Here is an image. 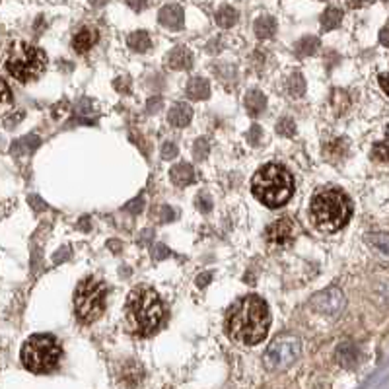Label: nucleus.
<instances>
[{"label": "nucleus", "mask_w": 389, "mask_h": 389, "mask_svg": "<svg viewBox=\"0 0 389 389\" xmlns=\"http://www.w3.org/2000/svg\"><path fill=\"white\" fill-rule=\"evenodd\" d=\"M271 323L269 305L263 298L247 294L230 305L226 313V333L237 342L257 344L267 337Z\"/></svg>", "instance_id": "nucleus-1"}, {"label": "nucleus", "mask_w": 389, "mask_h": 389, "mask_svg": "<svg viewBox=\"0 0 389 389\" xmlns=\"http://www.w3.org/2000/svg\"><path fill=\"white\" fill-rule=\"evenodd\" d=\"M127 323L129 329L136 335L148 337L158 331L164 319V304L160 296L150 286H136L127 300Z\"/></svg>", "instance_id": "nucleus-2"}, {"label": "nucleus", "mask_w": 389, "mask_h": 389, "mask_svg": "<svg viewBox=\"0 0 389 389\" xmlns=\"http://www.w3.org/2000/svg\"><path fill=\"white\" fill-rule=\"evenodd\" d=\"M251 191L259 203L269 209H278L286 205V200L294 193V180L290 171L278 164H267L259 168L251 180Z\"/></svg>", "instance_id": "nucleus-3"}, {"label": "nucleus", "mask_w": 389, "mask_h": 389, "mask_svg": "<svg viewBox=\"0 0 389 389\" xmlns=\"http://www.w3.org/2000/svg\"><path fill=\"white\" fill-rule=\"evenodd\" d=\"M310 212H312L313 226L319 232L331 234L349 224L352 205L342 191L323 189L313 197Z\"/></svg>", "instance_id": "nucleus-4"}, {"label": "nucleus", "mask_w": 389, "mask_h": 389, "mask_svg": "<svg viewBox=\"0 0 389 389\" xmlns=\"http://www.w3.org/2000/svg\"><path fill=\"white\" fill-rule=\"evenodd\" d=\"M22 364L33 374H47L55 370L63 356V349L58 344L57 337L39 333L31 335L22 347Z\"/></svg>", "instance_id": "nucleus-5"}, {"label": "nucleus", "mask_w": 389, "mask_h": 389, "mask_svg": "<svg viewBox=\"0 0 389 389\" xmlns=\"http://www.w3.org/2000/svg\"><path fill=\"white\" fill-rule=\"evenodd\" d=\"M47 68V55L43 49L29 45L26 41H16L6 57V70L18 82H33Z\"/></svg>", "instance_id": "nucleus-6"}, {"label": "nucleus", "mask_w": 389, "mask_h": 389, "mask_svg": "<svg viewBox=\"0 0 389 389\" xmlns=\"http://www.w3.org/2000/svg\"><path fill=\"white\" fill-rule=\"evenodd\" d=\"M105 298H107V285L95 276H86L80 280L74 292V312L78 321L90 323L97 321L105 310Z\"/></svg>", "instance_id": "nucleus-7"}, {"label": "nucleus", "mask_w": 389, "mask_h": 389, "mask_svg": "<svg viewBox=\"0 0 389 389\" xmlns=\"http://www.w3.org/2000/svg\"><path fill=\"white\" fill-rule=\"evenodd\" d=\"M300 354V341L294 335H278L269 344L265 352V362L271 370H285Z\"/></svg>", "instance_id": "nucleus-8"}, {"label": "nucleus", "mask_w": 389, "mask_h": 389, "mask_svg": "<svg viewBox=\"0 0 389 389\" xmlns=\"http://www.w3.org/2000/svg\"><path fill=\"white\" fill-rule=\"evenodd\" d=\"M296 234H298V228H296L294 220L290 219H280L273 222L269 228H267V241L273 247H288L294 244Z\"/></svg>", "instance_id": "nucleus-9"}, {"label": "nucleus", "mask_w": 389, "mask_h": 389, "mask_svg": "<svg viewBox=\"0 0 389 389\" xmlns=\"http://www.w3.org/2000/svg\"><path fill=\"white\" fill-rule=\"evenodd\" d=\"M158 22H160L164 28L170 29H181L183 28V22H185V14L180 4H166L158 14Z\"/></svg>", "instance_id": "nucleus-10"}, {"label": "nucleus", "mask_w": 389, "mask_h": 389, "mask_svg": "<svg viewBox=\"0 0 389 389\" xmlns=\"http://www.w3.org/2000/svg\"><path fill=\"white\" fill-rule=\"evenodd\" d=\"M97 39H100L97 29L92 28V26H86V28H82L80 31L74 33V38H72V49H74L77 53H80V55H86V53L97 43Z\"/></svg>", "instance_id": "nucleus-11"}, {"label": "nucleus", "mask_w": 389, "mask_h": 389, "mask_svg": "<svg viewBox=\"0 0 389 389\" xmlns=\"http://www.w3.org/2000/svg\"><path fill=\"white\" fill-rule=\"evenodd\" d=\"M168 67L173 68V70H185V68L191 67L193 63V55L189 53V49L185 47H175L173 51L168 53Z\"/></svg>", "instance_id": "nucleus-12"}, {"label": "nucleus", "mask_w": 389, "mask_h": 389, "mask_svg": "<svg viewBox=\"0 0 389 389\" xmlns=\"http://www.w3.org/2000/svg\"><path fill=\"white\" fill-rule=\"evenodd\" d=\"M170 177L171 181L177 185V187H187L189 183L195 181V170L191 168L189 164H177V166H173L170 171Z\"/></svg>", "instance_id": "nucleus-13"}, {"label": "nucleus", "mask_w": 389, "mask_h": 389, "mask_svg": "<svg viewBox=\"0 0 389 389\" xmlns=\"http://www.w3.org/2000/svg\"><path fill=\"white\" fill-rule=\"evenodd\" d=\"M191 117H193V111L187 104H175L170 109L168 113V121H170L173 127H187L191 123Z\"/></svg>", "instance_id": "nucleus-14"}, {"label": "nucleus", "mask_w": 389, "mask_h": 389, "mask_svg": "<svg viewBox=\"0 0 389 389\" xmlns=\"http://www.w3.org/2000/svg\"><path fill=\"white\" fill-rule=\"evenodd\" d=\"M187 95H189L191 100H195V102L207 100V97L210 95L209 82L200 77L191 78L189 82H187Z\"/></svg>", "instance_id": "nucleus-15"}, {"label": "nucleus", "mask_w": 389, "mask_h": 389, "mask_svg": "<svg viewBox=\"0 0 389 389\" xmlns=\"http://www.w3.org/2000/svg\"><path fill=\"white\" fill-rule=\"evenodd\" d=\"M246 107L247 113L251 115V117H259V115L263 113L267 107V97L263 95V92L251 90V92L246 95Z\"/></svg>", "instance_id": "nucleus-16"}, {"label": "nucleus", "mask_w": 389, "mask_h": 389, "mask_svg": "<svg viewBox=\"0 0 389 389\" xmlns=\"http://www.w3.org/2000/svg\"><path fill=\"white\" fill-rule=\"evenodd\" d=\"M127 43L129 47L136 51V53H146L150 49V38L146 31H133L129 38H127Z\"/></svg>", "instance_id": "nucleus-17"}, {"label": "nucleus", "mask_w": 389, "mask_h": 389, "mask_svg": "<svg viewBox=\"0 0 389 389\" xmlns=\"http://www.w3.org/2000/svg\"><path fill=\"white\" fill-rule=\"evenodd\" d=\"M255 33L259 39H267V38H273V33H275L276 29V22L275 18H271V16H261V18L255 22Z\"/></svg>", "instance_id": "nucleus-18"}, {"label": "nucleus", "mask_w": 389, "mask_h": 389, "mask_svg": "<svg viewBox=\"0 0 389 389\" xmlns=\"http://www.w3.org/2000/svg\"><path fill=\"white\" fill-rule=\"evenodd\" d=\"M341 19H342L341 10L327 8L325 12H323V16H321V28L325 29V31H329V29L337 28V26L341 24Z\"/></svg>", "instance_id": "nucleus-19"}, {"label": "nucleus", "mask_w": 389, "mask_h": 389, "mask_svg": "<svg viewBox=\"0 0 389 389\" xmlns=\"http://www.w3.org/2000/svg\"><path fill=\"white\" fill-rule=\"evenodd\" d=\"M216 22L220 28H232L237 22V12L232 6H222L216 14Z\"/></svg>", "instance_id": "nucleus-20"}, {"label": "nucleus", "mask_w": 389, "mask_h": 389, "mask_svg": "<svg viewBox=\"0 0 389 389\" xmlns=\"http://www.w3.org/2000/svg\"><path fill=\"white\" fill-rule=\"evenodd\" d=\"M12 104H14V100H12V92H10L8 84L0 78V115L8 113L12 109Z\"/></svg>", "instance_id": "nucleus-21"}, {"label": "nucleus", "mask_w": 389, "mask_h": 389, "mask_svg": "<svg viewBox=\"0 0 389 389\" xmlns=\"http://www.w3.org/2000/svg\"><path fill=\"white\" fill-rule=\"evenodd\" d=\"M319 45V39L317 38H304L298 41V45H296V53L298 55H302V57H308V55H313L315 53V49Z\"/></svg>", "instance_id": "nucleus-22"}, {"label": "nucleus", "mask_w": 389, "mask_h": 389, "mask_svg": "<svg viewBox=\"0 0 389 389\" xmlns=\"http://www.w3.org/2000/svg\"><path fill=\"white\" fill-rule=\"evenodd\" d=\"M286 88H288V92L290 95H294V97H300V95L304 94L305 90V84H304V78L302 74H292V77L288 78V82H286Z\"/></svg>", "instance_id": "nucleus-23"}, {"label": "nucleus", "mask_w": 389, "mask_h": 389, "mask_svg": "<svg viewBox=\"0 0 389 389\" xmlns=\"http://www.w3.org/2000/svg\"><path fill=\"white\" fill-rule=\"evenodd\" d=\"M39 144V138L38 136H26V138H22L19 143H16L12 146V152H18L19 156L22 154H29L35 146Z\"/></svg>", "instance_id": "nucleus-24"}, {"label": "nucleus", "mask_w": 389, "mask_h": 389, "mask_svg": "<svg viewBox=\"0 0 389 389\" xmlns=\"http://www.w3.org/2000/svg\"><path fill=\"white\" fill-rule=\"evenodd\" d=\"M276 133L283 134V136H294V121H292V119H280V121H278V127H276Z\"/></svg>", "instance_id": "nucleus-25"}, {"label": "nucleus", "mask_w": 389, "mask_h": 389, "mask_svg": "<svg viewBox=\"0 0 389 389\" xmlns=\"http://www.w3.org/2000/svg\"><path fill=\"white\" fill-rule=\"evenodd\" d=\"M195 160H203L205 156H207V152H209V144H207V141L205 138H199L197 141V144H195Z\"/></svg>", "instance_id": "nucleus-26"}, {"label": "nucleus", "mask_w": 389, "mask_h": 389, "mask_svg": "<svg viewBox=\"0 0 389 389\" xmlns=\"http://www.w3.org/2000/svg\"><path fill=\"white\" fill-rule=\"evenodd\" d=\"M177 156V146L173 143H166L161 146V158L164 160H171V158H175Z\"/></svg>", "instance_id": "nucleus-27"}, {"label": "nucleus", "mask_w": 389, "mask_h": 389, "mask_svg": "<svg viewBox=\"0 0 389 389\" xmlns=\"http://www.w3.org/2000/svg\"><path fill=\"white\" fill-rule=\"evenodd\" d=\"M143 207H144V199L143 197H136L133 203L125 205V210H127V212H131V214H138V212L143 210Z\"/></svg>", "instance_id": "nucleus-28"}, {"label": "nucleus", "mask_w": 389, "mask_h": 389, "mask_svg": "<svg viewBox=\"0 0 389 389\" xmlns=\"http://www.w3.org/2000/svg\"><path fill=\"white\" fill-rule=\"evenodd\" d=\"M171 251L168 247L164 246V244H158V246H154L152 249V257L156 261H160V259H166V257H170Z\"/></svg>", "instance_id": "nucleus-29"}, {"label": "nucleus", "mask_w": 389, "mask_h": 389, "mask_svg": "<svg viewBox=\"0 0 389 389\" xmlns=\"http://www.w3.org/2000/svg\"><path fill=\"white\" fill-rule=\"evenodd\" d=\"M156 214H160V222H170V220L175 219V212L170 209V207H160V209L156 210Z\"/></svg>", "instance_id": "nucleus-30"}, {"label": "nucleus", "mask_w": 389, "mask_h": 389, "mask_svg": "<svg viewBox=\"0 0 389 389\" xmlns=\"http://www.w3.org/2000/svg\"><path fill=\"white\" fill-rule=\"evenodd\" d=\"M197 207H199L200 212H209L212 209V203H210L209 197H205V195H199L197 197Z\"/></svg>", "instance_id": "nucleus-31"}, {"label": "nucleus", "mask_w": 389, "mask_h": 389, "mask_svg": "<svg viewBox=\"0 0 389 389\" xmlns=\"http://www.w3.org/2000/svg\"><path fill=\"white\" fill-rule=\"evenodd\" d=\"M259 136H261V129H259L257 125H253V127H251V133H249V138H247V141H249V144H251V146H257V144H259Z\"/></svg>", "instance_id": "nucleus-32"}, {"label": "nucleus", "mask_w": 389, "mask_h": 389, "mask_svg": "<svg viewBox=\"0 0 389 389\" xmlns=\"http://www.w3.org/2000/svg\"><path fill=\"white\" fill-rule=\"evenodd\" d=\"M376 152H378V156H380L381 161L388 160V156H386V143H381L380 146H376Z\"/></svg>", "instance_id": "nucleus-33"}, {"label": "nucleus", "mask_w": 389, "mask_h": 389, "mask_svg": "<svg viewBox=\"0 0 389 389\" xmlns=\"http://www.w3.org/2000/svg\"><path fill=\"white\" fill-rule=\"evenodd\" d=\"M209 283H210V273H205V275H200L199 280H197V285H199V286L209 285Z\"/></svg>", "instance_id": "nucleus-34"}, {"label": "nucleus", "mask_w": 389, "mask_h": 389, "mask_svg": "<svg viewBox=\"0 0 389 389\" xmlns=\"http://www.w3.org/2000/svg\"><path fill=\"white\" fill-rule=\"evenodd\" d=\"M39 197H31V205H35V207H38V209H45V205H41V203H39Z\"/></svg>", "instance_id": "nucleus-35"}, {"label": "nucleus", "mask_w": 389, "mask_h": 389, "mask_svg": "<svg viewBox=\"0 0 389 389\" xmlns=\"http://www.w3.org/2000/svg\"><path fill=\"white\" fill-rule=\"evenodd\" d=\"M380 82H381V88H383V92L388 94V88H386V74H381V77H380Z\"/></svg>", "instance_id": "nucleus-36"}, {"label": "nucleus", "mask_w": 389, "mask_h": 389, "mask_svg": "<svg viewBox=\"0 0 389 389\" xmlns=\"http://www.w3.org/2000/svg\"><path fill=\"white\" fill-rule=\"evenodd\" d=\"M129 6H131V8H134V10H143L146 4H129Z\"/></svg>", "instance_id": "nucleus-37"}]
</instances>
